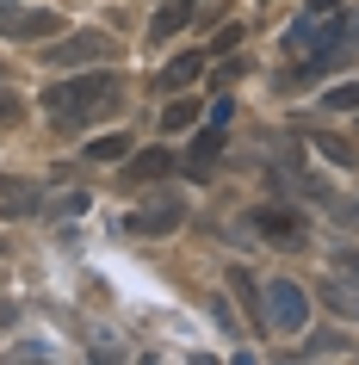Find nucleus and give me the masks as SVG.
I'll use <instances>...</instances> for the list:
<instances>
[{
	"label": "nucleus",
	"instance_id": "f257e3e1",
	"mask_svg": "<svg viewBox=\"0 0 359 365\" xmlns=\"http://www.w3.org/2000/svg\"><path fill=\"white\" fill-rule=\"evenodd\" d=\"M124 112V81L106 68H87V75H69V81H50L44 87V118L50 124H62V130H87V124H99V118Z\"/></svg>",
	"mask_w": 359,
	"mask_h": 365
},
{
	"label": "nucleus",
	"instance_id": "f03ea898",
	"mask_svg": "<svg viewBox=\"0 0 359 365\" xmlns=\"http://www.w3.org/2000/svg\"><path fill=\"white\" fill-rule=\"evenodd\" d=\"M261 309H266V328L273 334H303L310 328V291L298 279H273L261 291Z\"/></svg>",
	"mask_w": 359,
	"mask_h": 365
},
{
	"label": "nucleus",
	"instance_id": "7ed1b4c3",
	"mask_svg": "<svg viewBox=\"0 0 359 365\" xmlns=\"http://www.w3.org/2000/svg\"><path fill=\"white\" fill-rule=\"evenodd\" d=\"M44 56H50V68H99V62L118 56V43L106 38V31H75V38L50 43Z\"/></svg>",
	"mask_w": 359,
	"mask_h": 365
},
{
	"label": "nucleus",
	"instance_id": "20e7f679",
	"mask_svg": "<svg viewBox=\"0 0 359 365\" xmlns=\"http://www.w3.org/2000/svg\"><path fill=\"white\" fill-rule=\"evenodd\" d=\"M62 19L50 6H19V0H0V38L13 43H38V38H56Z\"/></svg>",
	"mask_w": 359,
	"mask_h": 365
},
{
	"label": "nucleus",
	"instance_id": "39448f33",
	"mask_svg": "<svg viewBox=\"0 0 359 365\" xmlns=\"http://www.w3.org/2000/svg\"><path fill=\"white\" fill-rule=\"evenodd\" d=\"M248 223H254L273 248H303V242H310V223H303L291 205H254V211H248Z\"/></svg>",
	"mask_w": 359,
	"mask_h": 365
},
{
	"label": "nucleus",
	"instance_id": "423d86ee",
	"mask_svg": "<svg viewBox=\"0 0 359 365\" xmlns=\"http://www.w3.org/2000/svg\"><path fill=\"white\" fill-rule=\"evenodd\" d=\"M180 223H186V198H155V205H143V211L124 217V230H131V235H149V242L173 235Z\"/></svg>",
	"mask_w": 359,
	"mask_h": 365
},
{
	"label": "nucleus",
	"instance_id": "0eeeda50",
	"mask_svg": "<svg viewBox=\"0 0 359 365\" xmlns=\"http://www.w3.org/2000/svg\"><path fill=\"white\" fill-rule=\"evenodd\" d=\"M44 211V186L19 180V173H0V217H38Z\"/></svg>",
	"mask_w": 359,
	"mask_h": 365
},
{
	"label": "nucleus",
	"instance_id": "6e6552de",
	"mask_svg": "<svg viewBox=\"0 0 359 365\" xmlns=\"http://www.w3.org/2000/svg\"><path fill=\"white\" fill-rule=\"evenodd\" d=\"M205 68H211V50H186V56H173L168 68H161V81H155V87H161V93H173V87H192Z\"/></svg>",
	"mask_w": 359,
	"mask_h": 365
},
{
	"label": "nucleus",
	"instance_id": "1a4fd4ad",
	"mask_svg": "<svg viewBox=\"0 0 359 365\" xmlns=\"http://www.w3.org/2000/svg\"><path fill=\"white\" fill-rule=\"evenodd\" d=\"M192 19H198V6H192V0H173V6H161V13L149 19V43H168L173 31H186Z\"/></svg>",
	"mask_w": 359,
	"mask_h": 365
},
{
	"label": "nucleus",
	"instance_id": "9d476101",
	"mask_svg": "<svg viewBox=\"0 0 359 365\" xmlns=\"http://www.w3.org/2000/svg\"><path fill=\"white\" fill-rule=\"evenodd\" d=\"M124 173H131V180H161V173H173V155H168V149L124 155Z\"/></svg>",
	"mask_w": 359,
	"mask_h": 365
},
{
	"label": "nucleus",
	"instance_id": "9b49d317",
	"mask_svg": "<svg viewBox=\"0 0 359 365\" xmlns=\"http://www.w3.org/2000/svg\"><path fill=\"white\" fill-rule=\"evenodd\" d=\"M87 161H93V168H112V161H124V155H131V136L124 130H112V136H93V143H87Z\"/></svg>",
	"mask_w": 359,
	"mask_h": 365
},
{
	"label": "nucleus",
	"instance_id": "f8f14e48",
	"mask_svg": "<svg viewBox=\"0 0 359 365\" xmlns=\"http://www.w3.org/2000/svg\"><path fill=\"white\" fill-rule=\"evenodd\" d=\"M322 112H359V81H340L322 93Z\"/></svg>",
	"mask_w": 359,
	"mask_h": 365
},
{
	"label": "nucleus",
	"instance_id": "ddd939ff",
	"mask_svg": "<svg viewBox=\"0 0 359 365\" xmlns=\"http://www.w3.org/2000/svg\"><path fill=\"white\" fill-rule=\"evenodd\" d=\"M217 155H223V130L211 124V130L192 136V168H198V161H217Z\"/></svg>",
	"mask_w": 359,
	"mask_h": 365
},
{
	"label": "nucleus",
	"instance_id": "4468645a",
	"mask_svg": "<svg viewBox=\"0 0 359 365\" xmlns=\"http://www.w3.org/2000/svg\"><path fill=\"white\" fill-rule=\"evenodd\" d=\"M161 124H168V130H192V124H198V99H173L168 112H161Z\"/></svg>",
	"mask_w": 359,
	"mask_h": 365
},
{
	"label": "nucleus",
	"instance_id": "2eb2a0df",
	"mask_svg": "<svg viewBox=\"0 0 359 365\" xmlns=\"http://www.w3.org/2000/svg\"><path fill=\"white\" fill-rule=\"evenodd\" d=\"M328 353H347V334H335V328H322L316 341L303 346V359H328Z\"/></svg>",
	"mask_w": 359,
	"mask_h": 365
},
{
	"label": "nucleus",
	"instance_id": "dca6fc26",
	"mask_svg": "<svg viewBox=\"0 0 359 365\" xmlns=\"http://www.w3.org/2000/svg\"><path fill=\"white\" fill-rule=\"evenodd\" d=\"M13 124H19V93L0 87V130H13Z\"/></svg>",
	"mask_w": 359,
	"mask_h": 365
},
{
	"label": "nucleus",
	"instance_id": "f3484780",
	"mask_svg": "<svg viewBox=\"0 0 359 365\" xmlns=\"http://www.w3.org/2000/svg\"><path fill=\"white\" fill-rule=\"evenodd\" d=\"M236 43H242V25H223V31H217V38H211V56H229V50H236Z\"/></svg>",
	"mask_w": 359,
	"mask_h": 365
},
{
	"label": "nucleus",
	"instance_id": "a211bd4d",
	"mask_svg": "<svg viewBox=\"0 0 359 365\" xmlns=\"http://www.w3.org/2000/svg\"><path fill=\"white\" fill-rule=\"evenodd\" d=\"M322 297H328V304H335V309H347V316H359V297H353V291H340V285H328V291H322Z\"/></svg>",
	"mask_w": 359,
	"mask_h": 365
},
{
	"label": "nucleus",
	"instance_id": "6ab92c4d",
	"mask_svg": "<svg viewBox=\"0 0 359 365\" xmlns=\"http://www.w3.org/2000/svg\"><path fill=\"white\" fill-rule=\"evenodd\" d=\"M322 143V155H328V161H347V168H353V149H347V143H335V136H316Z\"/></svg>",
	"mask_w": 359,
	"mask_h": 365
},
{
	"label": "nucleus",
	"instance_id": "aec40b11",
	"mask_svg": "<svg viewBox=\"0 0 359 365\" xmlns=\"http://www.w3.org/2000/svg\"><path fill=\"white\" fill-rule=\"evenodd\" d=\"M335 267H340V272H353V279H359V254H347V248H340V260H335Z\"/></svg>",
	"mask_w": 359,
	"mask_h": 365
},
{
	"label": "nucleus",
	"instance_id": "412c9836",
	"mask_svg": "<svg viewBox=\"0 0 359 365\" xmlns=\"http://www.w3.org/2000/svg\"><path fill=\"white\" fill-rule=\"evenodd\" d=\"M303 13H340V0H310Z\"/></svg>",
	"mask_w": 359,
	"mask_h": 365
}]
</instances>
